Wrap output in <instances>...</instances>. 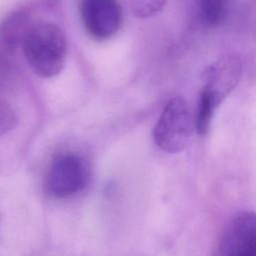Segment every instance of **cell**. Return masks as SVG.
<instances>
[{
  "label": "cell",
  "mask_w": 256,
  "mask_h": 256,
  "mask_svg": "<svg viewBox=\"0 0 256 256\" xmlns=\"http://www.w3.org/2000/svg\"><path fill=\"white\" fill-rule=\"evenodd\" d=\"M20 46L26 63L40 78L56 77L65 68L67 37L56 22L38 20L29 24L21 37Z\"/></svg>",
  "instance_id": "cell-1"
},
{
  "label": "cell",
  "mask_w": 256,
  "mask_h": 256,
  "mask_svg": "<svg viewBox=\"0 0 256 256\" xmlns=\"http://www.w3.org/2000/svg\"><path fill=\"white\" fill-rule=\"evenodd\" d=\"M192 129L191 115L186 100L171 98L165 105L153 130V140L163 151L177 154L187 146Z\"/></svg>",
  "instance_id": "cell-2"
},
{
  "label": "cell",
  "mask_w": 256,
  "mask_h": 256,
  "mask_svg": "<svg viewBox=\"0 0 256 256\" xmlns=\"http://www.w3.org/2000/svg\"><path fill=\"white\" fill-rule=\"evenodd\" d=\"M78 11L87 35L96 42H106L121 30L123 9L118 0H79Z\"/></svg>",
  "instance_id": "cell-3"
},
{
  "label": "cell",
  "mask_w": 256,
  "mask_h": 256,
  "mask_svg": "<svg viewBox=\"0 0 256 256\" xmlns=\"http://www.w3.org/2000/svg\"><path fill=\"white\" fill-rule=\"evenodd\" d=\"M88 172L84 161L72 153L56 157L44 179L45 192L57 199L70 197L84 188Z\"/></svg>",
  "instance_id": "cell-4"
},
{
  "label": "cell",
  "mask_w": 256,
  "mask_h": 256,
  "mask_svg": "<svg viewBox=\"0 0 256 256\" xmlns=\"http://www.w3.org/2000/svg\"><path fill=\"white\" fill-rule=\"evenodd\" d=\"M216 256H256V213L241 211L227 225Z\"/></svg>",
  "instance_id": "cell-5"
},
{
  "label": "cell",
  "mask_w": 256,
  "mask_h": 256,
  "mask_svg": "<svg viewBox=\"0 0 256 256\" xmlns=\"http://www.w3.org/2000/svg\"><path fill=\"white\" fill-rule=\"evenodd\" d=\"M242 73L240 61L227 57L211 64L203 74L204 85L201 90L208 93L219 106L238 84Z\"/></svg>",
  "instance_id": "cell-6"
},
{
  "label": "cell",
  "mask_w": 256,
  "mask_h": 256,
  "mask_svg": "<svg viewBox=\"0 0 256 256\" xmlns=\"http://www.w3.org/2000/svg\"><path fill=\"white\" fill-rule=\"evenodd\" d=\"M26 17L27 15L23 11H17L4 20L0 30V38L7 49L13 50L20 42L25 29L28 27V25H24Z\"/></svg>",
  "instance_id": "cell-7"
},
{
  "label": "cell",
  "mask_w": 256,
  "mask_h": 256,
  "mask_svg": "<svg viewBox=\"0 0 256 256\" xmlns=\"http://www.w3.org/2000/svg\"><path fill=\"white\" fill-rule=\"evenodd\" d=\"M199 14L208 27L221 24L227 14L228 0H198Z\"/></svg>",
  "instance_id": "cell-8"
},
{
  "label": "cell",
  "mask_w": 256,
  "mask_h": 256,
  "mask_svg": "<svg viewBox=\"0 0 256 256\" xmlns=\"http://www.w3.org/2000/svg\"><path fill=\"white\" fill-rule=\"evenodd\" d=\"M167 0H129L132 15L138 19H146L162 11Z\"/></svg>",
  "instance_id": "cell-9"
},
{
  "label": "cell",
  "mask_w": 256,
  "mask_h": 256,
  "mask_svg": "<svg viewBox=\"0 0 256 256\" xmlns=\"http://www.w3.org/2000/svg\"><path fill=\"white\" fill-rule=\"evenodd\" d=\"M17 124V115L12 106L0 99V136L11 131Z\"/></svg>",
  "instance_id": "cell-10"
}]
</instances>
